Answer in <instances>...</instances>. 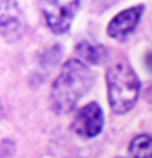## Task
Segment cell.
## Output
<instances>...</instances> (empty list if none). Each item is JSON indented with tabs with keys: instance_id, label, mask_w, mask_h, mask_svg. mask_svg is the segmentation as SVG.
Listing matches in <instances>:
<instances>
[{
	"instance_id": "obj_1",
	"label": "cell",
	"mask_w": 152,
	"mask_h": 158,
	"mask_svg": "<svg viewBox=\"0 0 152 158\" xmlns=\"http://www.w3.org/2000/svg\"><path fill=\"white\" fill-rule=\"evenodd\" d=\"M94 82V74L87 65L76 59L68 60L51 86V109L60 115L69 113Z\"/></svg>"
},
{
	"instance_id": "obj_2",
	"label": "cell",
	"mask_w": 152,
	"mask_h": 158,
	"mask_svg": "<svg viewBox=\"0 0 152 158\" xmlns=\"http://www.w3.org/2000/svg\"><path fill=\"white\" fill-rule=\"evenodd\" d=\"M105 80L111 110L117 114L127 113L140 94L141 84L137 73L127 62H117L108 68Z\"/></svg>"
},
{
	"instance_id": "obj_3",
	"label": "cell",
	"mask_w": 152,
	"mask_h": 158,
	"mask_svg": "<svg viewBox=\"0 0 152 158\" xmlns=\"http://www.w3.org/2000/svg\"><path fill=\"white\" fill-rule=\"evenodd\" d=\"M79 1H45L42 10L46 23L52 32L62 34L70 28L80 8Z\"/></svg>"
},
{
	"instance_id": "obj_4",
	"label": "cell",
	"mask_w": 152,
	"mask_h": 158,
	"mask_svg": "<svg viewBox=\"0 0 152 158\" xmlns=\"http://www.w3.org/2000/svg\"><path fill=\"white\" fill-rule=\"evenodd\" d=\"M104 123L102 108L97 102H91L79 110L72 123V128L81 137L92 138L101 133Z\"/></svg>"
},
{
	"instance_id": "obj_5",
	"label": "cell",
	"mask_w": 152,
	"mask_h": 158,
	"mask_svg": "<svg viewBox=\"0 0 152 158\" xmlns=\"http://www.w3.org/2000/svg\"><path fill=\"white\" fill-rule=\"evenodd\" d=\"M144 9V5L140 4L119 12L108 25L109 36L114 40H123L134 30L143 14Z\"/></svg>"
},
{
	"instance_id": "obj_6",
	"label": "cell",
	"mask_w": 152,
	"mask_h": 158,
	"mask_svg": "<svg viewBox=\"0 0 152 158\" xmlns=\"http://www.w3.org/2000/svg\"><path fill=\"white\" fill-rule=\"evenodd\" d=\"M23 25L15 2H1V33L7 40H18Z\"/></svg>"
},
{
	"instance_id": "obj_7",
	"label": "cell",
	"mask_w": 152,
	"mask_h": 158,
	"mask_svg": "<svg viewBox=\"0 0 152 158\" xmlns=\"http://www.w3.org/2000/svg\"><path fill=\"white\" fill-rule=\"evenodd\" d=\"M75 50L80 57L93 65H102L108 58V51L105 47L101 45H93L87 41L78 43Z\"/></svg>"
},
{
	"instance_id": "obj_8",
	"label": "cell",
	"mask_w": 152,
	"mask_h": 158,
	"mask_svg": "<svg viewBox=\"0 0 152 158\" xmlns=\"http://www.w3.org/2000/svg\"><path fill=\"white\" fill-rule=\"evenodd\" d=\"M131 158H152V138L147 135L134 137L129 146Z\"/></svg>"
}]
</instances>
